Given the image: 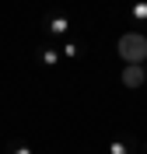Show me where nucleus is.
I'll return each instance as SVG.
<instances>
[{"instance_id": "obj_2", "label": "nucleus", "mask_w": 147, "mask_h": 154, "mask_svg": "<svg viewBox=\"0 0 147 154\" xmlns=\"http://www.w3.org/2000/svg\"><path fill=\"white\" fill-rule=\"evenodd\" d=\"M144 81H147V74H144L140 63H126V67H123V84L126 88H140Z\"/></svg>"}, {"instance_id": "obj_1", "label": "nucleus", "mask_w": 147, "mask_h": 154, "mask_svg": "<svg viewBox=\"0 0 147 154\" xmlns=\"http://www.w3.org/2000/svg\"><path fill=\"white\" fill-rule=\"evenodd\" d=\"M119 56L126 60V63H144L147 60V38L140 32H130V35L119 38Z\"/></svg>"}]
</instances>
